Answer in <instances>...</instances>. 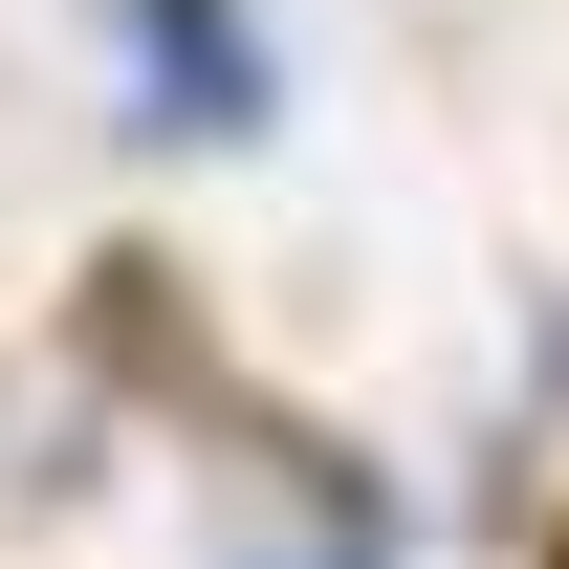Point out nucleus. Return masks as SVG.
<instances>
[{
  "mask_svg": "<svg viewBox=\"0 0 569 569\" xmlns=\"http://www.w3.org/2000/svg\"><path fill=\"white\" fill-rule=\"evenodd\" d=\"M153 88H176V132H263V44H241V0H132Z\"/></svg>",
  "mask_w": 569,
  "mask_h": 569,
  "instance_id": "nucleus-1",
  "label": "nucleus"
}]
</instances>
